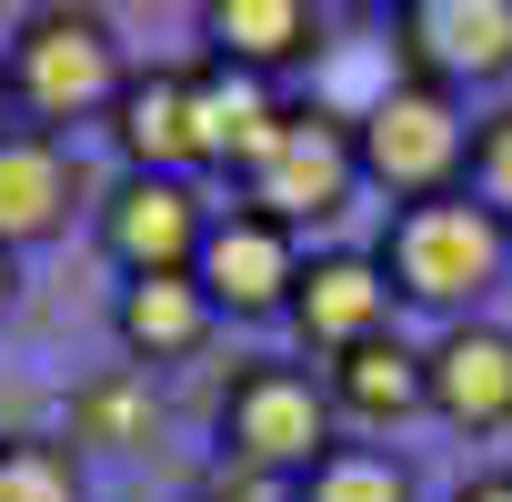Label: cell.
Segmentation results:
<instances>
[{
	"instance_id": "22",
	"label": "cell",
	"mask_w": 512,
	"mask_h": 502,
	"mask_svg": "<svg viewBox=\"0 0 512 502\" xmlns=\"http://www.w3.org/2000/svg\"><path fill=\"white\" fill-rule=\"evenodd\" d=\"M201 502H272V492H262V482H251V472H241V482H231V472H221V482H211V492H201Z\"/></svg>"
},
{
	"instance_id": "2",
	"label": "cell",
	"mask_w": 512,
	"mask_h": 502,
	"mask_svg": "<svg viewBox=\"0 0 512 502\" xmlns=\"http://www.w3.org/2000/svg\"><path fill=\"white\" fill-rule=\"evenodd\" d=\"M352 151H362V181L392 191L402 211L472 181V121H462V101L432 91V81H412V71L382 81V91L352 111Z\"/></svg>"
},
{
	"instance_id": "17",
	"label": "cell",
	"mask_w": 512,
	"mask_h": 502,
	"mask_svg": "<svg viewBox=\"0 0 512 502\" xmlns=\"http://www.w3.org/2000/svg\"><path fill=\"white\" fill-rule=\"evenodd\" d=\"M151 432H161V392H151V372H141V362L71 382V442H101V452H141Z\"/></svg>"
},
{
	"instance_id": "3",
	"label": "cell",
	"mask_w": 512,
	"mask_h": 502,
	"mask_svg": "<svg viewBox=\"0 0 512 502\" xmlns=\"http://www.w3.org/2000/svg\"><path fill=\"white\" fill-rule=\"evenodd\" d=\"M0 61H11V101L31 111V131L111 121V101L131 81V61H121V41H111L101 11H31L21 41L0 51Z\"/></svg>"
},
{
	"instance_id": "6",
	"label": "cell",
	"mask_w": 512,
	"mask_h": 502,
	"mask_svg": "<svg viewBox=\"0 0 512 502\" xmlns=\"http://www.w3.org/2000/svg\"><path fill=\"white\" fill-rule=\"evenodd\" d=\"M191 282H201L211 312H231V322H272V312H292V292H302V241H292L272 211L231 201V211H211V231H201Z\"/></svg>"
},
{
	"instance_id": "15",
	"label": "cell",
	"mask_w": 512,
	"mask_h": 502,
	"mask_svg": "<svg viewBox=\"0 0 512 502\" xmlns=\"http://www.w3.org/2000/svg\"><path fill=\"white\" fill-rule=\"evenodd\" d=\"M201 31H211V61H231L251 81H272V71L322 51V11L312 0H211Z\"/></svg>"
},
{
	"instance_id": "24",
	"label": "cell",
	"mask_w": 512,
	"mask_h": 502,
	"mask_svg": "<svg viewBox=\"0 0 512 502\" xmlns=\"http://www.w3.org/2000/svg\"><path fill=\"white\" fill-rule=\"evenodd\" d=\"M11 292H21V282H11V251H0V312H11Z\"/></svg>"
},
{
	"instance_id": "4",
	"label": "cell",
	"mask_w": 512,
	"mask_h": 502,
	"mask_svg": "<svg viewBox=\"0 0 512 502\" xmlns=\"http://www.w3.org/2000/svg\"><path fill=\"white\" fill-rule=\"evenodd\" d=\"M332 392L302 372V362H241L231 392H221V452L251 472V482H272V472H312L332 452Z\"/></svg>"
},
{
	"instance_id": "1",
	"label": "cell",
	"mask_w": 512,
	"mask_h": 502,
	"mask_svg": "<svg viewBox=\"0 0 512 502\" xmlns=\"http://www.w3.org/2000/svg\"><path fill=\"white\" fill-rule=\"evenodd\" d=\"M382 272H392L402 302L472 322V302L512 272V231H502V211H482L472 191H442V201L392 211V231H382Z\"/></svg>"
},
{
	"instance_id": "10",
	"label": "cell",
	"mask_w": 512,
	"mask_h": 502,
	"mask_svg": "<svg viewBox=\"0 0 512 502\" xmlns=\"http://www.w3.org/2000/svg\"><path fill=\"white\" fill-rule=\"evenodd\" d=\"M422 392L452 432H512V332L502 322H442V342L422 352Z\"/></svg>"
},
{
	"instance_id": "23",
	"label": "cell",
	"mask_w": 512,
	"mask_h": 502,
	"mask_svg": "<svg viewBox=\"0 0 512 502\" xmlns=\"http://www.w3.org/2000/svg\"><path fill=\"white\" fill-rule=\"evenodd\" d=\"M11 111H21V101H11V61H0V141H11V131H21Z\"/></svg>"
},
{
	"instance_id": "19",
	"label": "cell",
	"mask_w": 512,
	"mask_h": 502,
	"mask_svg": "<svg viewBox=\"0 0 512 502\" xmlns=\"http://www.w3.org/2000/svg\"><path fill=\"white\" fill-rule=\"evenodd\" d=\"M0 502H81V462H71V442L11 432V442H0Z\"/></svg>"
},
{
	"instance_id": "12",
	"label": "cell",
	"mask_w": 512,
	"mask_h": 502,
	"mask_svg": "<svg viewBox=\"0 0 512 502\" xmlns=\"http://www.w3.org/2000/svg\"><path fill=\"white\" fill-rule=\"evenodd\" d=\"M81 201V161L61 151V131H11L0 141V251H21V241H51Z\"/></svg>"
},
{
	"instance_id": "13",
	"label": "cell",
	"mask_w": 512,
	"mask_h": 502,
	"mask_svg": "<svg viewBox=\"0 0 512 502\" xmlns=\"http://www.w3.org/2000/svg\"><path fill=\"white\" fill-rule=\"evenodd\" d=\"M111 141L131 171H171L191 181L201 151H191V71H131L121 101H111Z\"/></svg>"
},
{
	"instance_id": "20",
	"label": "cell",
	"mask_w": 512,
	"mask_h": 502,
	"mask_svg": "<svg viewBox=\"0 0 512 502\" xmlns=\"http://www.w3.org/2000/svg\"><path fill=\"white\" fill-rule=\"evenodd\" d=\"M462 191H472L482 211H502V231H512V101L472 121V181H462Z\"/></svg>"
},
{
	"instance_id": "21",
	"label": "cell",
	"mask_w": 512,
	"mask_h": 502,
	"mask_svg": "<svg viewBox=\"0 0 512 502\" xmlns=\"http://www.w3.org/2000/svg\"><path fill=\"white\" fill-rule=\"evenodd\" d=\"M452 502H512V472H472V482H462Z\"/></svg>"
},
{
	"instance_id": "11",
	"label": "cell",
	"mask_w": 512,
	"mask_h": 502,
	"mask_svg": "<svg viewBox=\"0 0 512 502\" xmlns=\"http://www.w3.org/2000/svg\"><path fill=\"white\" fill-rule=\"evenodd\" d=\"M191 71V151H201V171H231V181H251V161L272 151V131H282V111L292 101H272V81H251V71H231V61H181Z\"/></svg>"
},
{
	"instance_id": "7",
	"label": "cell",
	"mask_w": 512,
	"mask_h": 502,
	"mask_svg": "<svg viewBox=\"0 0 512 502\" xmlns=\"http://www.w3.org/2000/svg\"><path fill=\"white\" fill-rule=\"evenodd\" d=\"M392 41L412 81L462 101L472 81H512V0H402Z\"/></svg>"
},
{
	"instance_id": "16",
	"label": "cell",
	"mask_w": 512,
	"mask_h": 502,
	"mask_svg": "<svg viewBox=\"0 0 512 502\" xmlns=\"http://www.w3.org/2000/svg\"><path fill=\"white\" fill-rule=\"evenodd\" d=\"M322 392H332V412H342V422H362V432H392V422L432 412V392H422V352H412L402 332H382V342H362V352L322 362Z\"/></svg>"
},
{
	"instance_id": "14",
	"label": "cell",
	"mask_w": 512,
	"mask_h": 502,
	"mask_svg": "<svg viewBox=\"0 0 512 502\" xmlns=\"http://www.w3.org/2000/svg\"><path fill=\"white\" fill-rule=\"evenodd\" d=\"M211 292L191 282V272H141V282H121V302H111V332H121V352L151 372V362H181V352H201L211 342Z\"/></svg>"
},
{
	"instance_id": "18",
	"label": "cell",
	"mask_w": 512,
	"mask_h": 502,
	"mask_svg": "<svg viewBox=\"0 0 512 502\" xmlns=\"http://www.w3.org/2000/svg\"><path fill=\"white\" fill-rule=\"evenodd\" d=\"M292 502H412V462L382 452V442H332V452L292 482Z\"/></svg>"
},
{
	"instance_id": "8",
	"label": "cell",
	"mask_w": 512,
	"mask_h": 502,
	"mask_svg": "<svg viewBox=\"0 0 512 502\" xmlns=\"http://www.w3.org/2000/svg\"><path fill=\"white\" fill-rule=\"evenodd\" d=\"M201 231H211V211H201V191L191 181H171V171H121L111 191H101V251L141 282V272H191L201 262Z\"/></svg>"
},
{
	"instance_id": "5",
	"label": "cell",
	"mask_w": 512,
	"mask_h": 502,
	"mask_svg": "<svg viewBox=\"0 0 512 502\" xmlns=\"http://www.w3.org/2000/svg\"><path fill=\"white\" fill-rule=\"evenodd\" d=\"M352 191H362V151H352V121H342V111H312V101H292V111H282L272 151L251 161V181H241V201H251V211H272L282 231L352 211Z\"/></svg>"
},
{
	"instance_id": "9",
	"label": "cell",
	"mask_w": 512,
	"mask_h": 502,
	"mask_svg": "<svg viewBox=\"0 0 512 502\" xmlns=\"http://www.w3.org/2000/svg\"><path fill=\"white\" fill-rule=\"evenodd\" d=\"M392 272H382V251H312L302 262V292H292V332L322 352V362H342V352H362V342H382L392 332Z\"/></svg>"
}]
</instances>
